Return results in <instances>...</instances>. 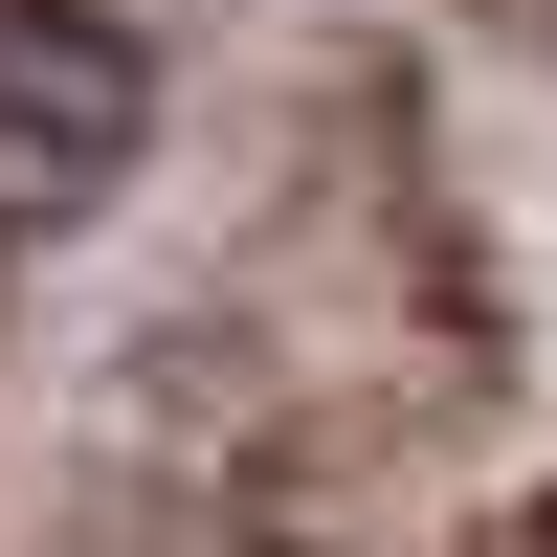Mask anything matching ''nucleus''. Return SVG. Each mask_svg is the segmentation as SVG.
<instances>
[{
	"label": "nucleus",
	"mask_w": 557,
	"mask_h": 557,
	"mask_svg": "<svg viewBox=\"0 0 557 557\" xmlns=\"http://www.w3.org/2000/svg\"><path fill=\"white\" fill-rule=\"evenodd\" d=\"M112 157H134V45L0 0V223H67Z\"/></svg>",
	"instance_id": "obj_1"
}]
</instances>
